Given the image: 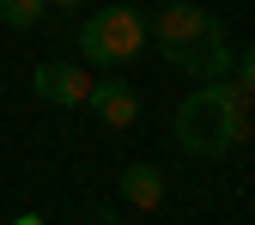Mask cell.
Here are the masks:
<instances>
[{"mask_svg": "<svg viewBox=\"0 0 255 225\" xmlns=\"http://www.w3.org/2000/svg\"><path fill=\"white\" fill-rule=\"evenodd\" d=\"M255 134V98L237 79H207L195 98H182L176 122H170V140L188 158H225Z\"/></svg>", "mask_w": 255, "mask_h": 225, "instance_id": "obj_1", "label": "cell"}, {"mask_svg": "<svg viewBox=\"0 0 255 225\" xmlns=\"http://www.w3.org/2000/svg\"><path fill=\"white\" fill-rule=\"evenodd\" d=\"M146 43H152V18L134 6H98L79 24V55L91 67H134Z\"/></svg>", "mask_w": 255, "mask_h": 225, "instance_id": "obj_2", "label": "cell"}, {"mask_svg": "<svg viewBox=\"0 0 255 225\" xmlns=\"http://www.w3.org/2000/svg\"><path fill=\"white\" fill-rule=\"evenodd\" d=\"M219 37H225V24H219L207 6H195V0H170V6L152 18V43H158V55H164L176 73H182V61L195 49H207Z\"/></svg>", "mask_w": 255, "mask_h": 225, "instance_id": "obj_3", "label": "cell"}, {"mask_svg": "<svg viewBox=\"0 0 255 225\" xmlns=\"http://www.w3.org/2000/svg\"><path fill=\"white\" fill-rule=\"evenodd\" d=\"M91 79L79 61H43L37 73H30V91L49 104V110H85V98H91Z\"/></svg>", "mask_w": 255, "mask_h": 225, "instance_id": "obj_4", "label": "cell"}, {"mask_svg": "<svg viewBox=\"0 0 255 225\" xmlns=\"http://www.w3.org/2000/svg\"><path fill=\"white\" fill-rule=\"evenodd\" d=\"M85 110L98 116L104 128H134V116H140V98L128 91L122 79H98L91 85V98H85Z\"/></svg>", "mask_w": 255, "mask_h": 225, "instance_id": "obj_5", "label": "cell"}, {"mask_svg": "<svg viewBox=\"0 0 255 225\" xmlns=\"http://www.w3.org/2000/svg\"><path fill=\"white\" fill-rule=\"evenodd\" d=\"M116 189H122V201L140 207V213H158V207H164V171H158V165H122Z\"/></svg>", "mask_w": 255, "mask_h": 225, "instance_id": "obj_6", "label": "cell"}, {"mask_svg": "<svg viewBox=\"0 0 255 225\" xmlns=\"http://www.w3.org/2000/svg\"><path fill=\"white\" fill-rule=\"evenodd\" d=\"M43 12H49V0H0V24H12V30L43 24Z\"/></svg>", "mask_w": 255, "mask_h": 225, "instance_id": "obj_7", "label": "cell"}, {"mask_svg": "<svg viewBox=\"0 0 255 225\" xmlns=\"http://www.w3.org/2000/svg\"><path fill=\"white\" fill-rule=\"evenodd\" d=\"M231 79H237V85L249 91V98H255V43H249V49L237 55V67H231Z\"/></svg>", "mask_w": 255, "mask_h": 225, "instance_id": "obj_8", "label": "cell"}, {"mask_svg": "<svg viewBox=\"0 0 255 225\" xmlns=\"http://www.w3.org/2000/svg\"><path fill=\"white\" fill-rule=\"evenodd\" d=\"M12 225H49V219H43V213H18Z\"/></svg>", "mask_w": 255, "mask_h": 225, "instance_id": "obj_9", "label": "cell"}, {"mask_svg": "<svg viewBox=\"0 0 255 225\" xmlns=\"http://www.w3.org/2000/svg\"><path fill=\"white\" fill-rule=\"evenodd\" d=\"M49 6H67V12H79V6H85V0H49Z\"/></svg>", "mask_w": 255, "mask_h": 225, "instance_id": "obj_10", "label": "cell"}, {"mask_svg": "<svg viewBox=\"0 0 255 225\" xmlns=\"http://www.w3.org/2000/svg\"><path fill=\"white\" fill-rule=\"evenodd\" d=\"M98 225H116V213H98Z\"/></svg>", "mask_w": 255, "mask_h": 225, "instance_id": "obj_11", "label": "cell"}]
</instances>
